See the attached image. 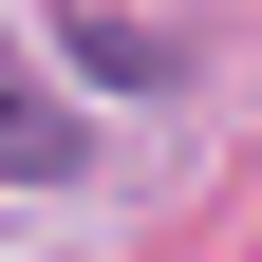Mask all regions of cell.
<instances>
[{
    "instance_id": "obj_1",
    "label": "cell",
    "mask_w": 262,
    "mask_h": 262,
    "mask_svg": "<svg viewBox=\"0 0 262 262\" xmlns=\"http://www.w3.org/2000/svg\"><path fill=\"white\" fill-rule=\"evenodd\" d=\"M0 187H75V113L19 75V38H0Z\"/></svg>"
}]
</instances>
